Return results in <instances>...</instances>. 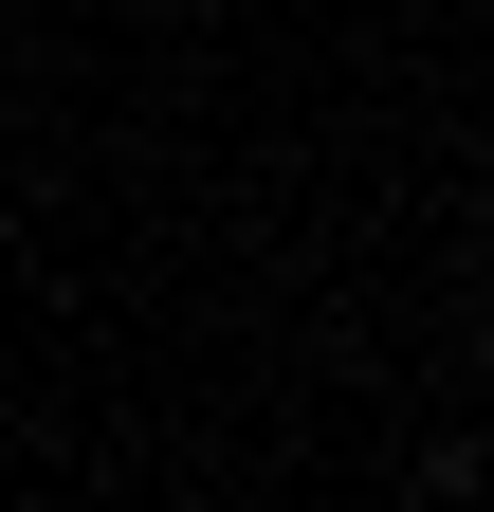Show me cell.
Masks as SVG:
<instances>
[{
  "instance_id": "obj_1",
  "label": "cell",
  "mask_w": 494,
  "mask_h": 512,
  "mask_svg": "<svg viewBox=\"0 0 494 512\" xmlns=\"http://www.w3.org/2000/svg\"><path fill=\"white\" fill-rule=\"evenodd\" d=\"M476 366H494V330H476Z\"/></svg>"
}]
</instances>
